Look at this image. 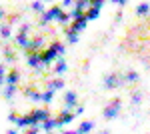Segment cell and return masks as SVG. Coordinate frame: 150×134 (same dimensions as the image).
Here are the masks:
<instances>
[{
	"label": "cell",
	"instance_id": "8992f818",
	"mask_svg": "<svg viewBox=\"0 0 150 134\" xmlns=\"http://www.w3.org/2000/svg\"><path fill=\"white\" fill-rule=\"evenodd\" d=\"M120 84H124L122 74H108V76L104 78V86H106V88H116V86H120Z\"/></svg>",
	"mask_w": 150,
	"mask_h": 134
},
{
	"label": "cell",
	"instance_id": "44dd1931",
	"mask_svg": "<svg viewBox=\"0 0 150 134\" xmlns=\"http://www.w3.org/2000/svg\"><path fill=\"white\" fill-rule=\"evenodd\" d=\"M4 56H6V62H14L16 60V52L14 50H8V48L4 50Z\"/></svg>",
	"mask_w": 150,
	"mask_h": 134
},
{
	"label": "cell",
	"instance_id": "1f68e13d",
	"mask_svg": "<svg viewBox=\"0 0 150 134\" xmlns=\"http://www.w3.org/2000/svg\"><path fill=\"white\" fill-rule=\"evenodd\" d=\"M6 134H18V130H14V128H12V130H8Z\"/></svg>",
	"mask_w": 150,
	"mask_h": 134
},
{
	"label": "cell",
	"instance_id": "d6a6232c",
	"mask_svg": "<svg viewBox=\"0 0 150 134\" xmlns=\"http://www.w3.org/2000/svg\"><path fill=\"white\" fill-rule=\"evenodd\" d=\"M2 18H4V10L0 8V20H2Z\"/></svg>",
	"mask_w": 150,
	"mask_h": 134
},
{
	"label": "cell",
	"instance_id": "3957f363",
	"mask_svg": "<svg viewBox=\"0 0 150 134\" xmlns=\"http://www.w3.org/2000/svg\"><path fill=\"white\" fill-rule=\"evenodd\" d=\"M120 106H122V100L120 98H112V100L104 106V116L106 118H116L118 112H120Z\"/></svg>",
	"mask_w": 150,
	"mask_h": 134
},
{
	"label": "cell",
	"instance_id": "4316f807",
	"mask_svg": "<svg viewBox=\"0 0 150 134\" xmlns=\"http://www.w3.org/2000/svg\"><path fill=\"white\" fill-rule=\"evenodd\" d=\"M16 120H18V114H16V112H12V114H8V122L16 124Z\"/></svg>",
	"mask_w": 150,
	"mask_h": 134
},
{
	"label": "cell",
	"instance_id": "6da1fadb",
	"mask_svg": "<svg viewBox=\"0 0 150 134\" xmlns=\"http://www.w3.org/2000/svg\"><path fill=\"white\" fill-rule=\"evenodd\" d=\"M64 50H66V48H64V44H60V42H52L46 50H42V52H40V62H42V66L50 64V62H52L58 54L62 56V54H64Z\"/></svg>",
	"mask_w": 150,
	"mask_h": 134
},
{
	"label": "cell",
	"instance_id": "f1b7e54d",
	"mask_svg": "<svg viewBox=\"0 0 150 134\" xmlns=\"http://www.w3.org/2000/svg\"><path fill=\"white\" fill-rule=\"evenodd\" d=\"M62 134H80L78 130H66V132H62Z\"/></svg>",
	"mask_w": 150,
	"mask_h": 134
},
{
	"label": "cell",
	"instance_id": "30bf717a",
	"mask_svg": "<svg viewBox=\"0 0 150 134\" xmlns=\"http://www.w3.org/2000/svg\"><path fill=\"white\" fill-rule=\"evenodd\" d=\"M18 80H20V72H18V68L8 70V74H6V84H16Z\"/></svg>",
	"mask_w": 150,
	"mask_h": 134
},
{
	"label": "cell",
	"instance_id": "83f0119b",
	"mask_svg": "<svg viewBox=\"0 0 150 134\" xmlns=\"http://www.w3.org/2000/svg\"><path fill=\"white\" fill-rule=\"evenodd\" d=\"M132 102H134V104H136V102H140V94H138V92H134V96H132Z\"/></svg>",
	"mask_w": 150,
	"mask_h": 134
},
{
	"label": "cell",
	"instance_id": "5b68a950",
	"mask_svg": "<svg viewBox=\"0 0 150 134\" xmlns=\"http://www.w3.org/2000/svg\"><path fill=\"white\" fill-rule=\"evenodd\" d=\"M76 116H78V114H76V112H72V110H68V108H66V110H62V112H58V114H56L58 128H60V126H64V124H70Z\"/></svg>",
	"mask_w": 150,
	"mask_h": 134
},
{
	"label": "cell",
	"instance_id": "9a60e30c",
	"mask_svg": "<svg viewBox=\"0 0 150 134\" xmlns=\"http://www.w3.org/2000/svg\"><path fill=\"white\" fill-rule=\"evenodd\" d=\"M52 98H54V90L46 88V92H42V100H40V102H44V104H50V102H52Z\"/></svg>",
	"mask_w": 150,
	"mask_h": 134
},
{
	"label": "cell",
	"instance_id": "e0dca14e",
	"mask_svg": "<svg viewBox=\"0 0 150 134\" xmlns=\"http://www.w3.org/2000/svg\"><path fill=\"white\" fill-rule=\"evenodd\" d=\"M98 10H100V8H94V6H90L88 10L84 12V14H86V18H88V20H94V18H98Z\"/></svg>",
	"mask_w": 150,
	"mask_h": 134
},
{
	"label": "cell",
	"instance_id": "7a4b0ae2",
	"mask_svg": "<svg viewBox=\"0 0 150 134\" xmlns=\"http://www.w3.org/2000/svg\"><path fill=\"white\" fill-rule=\"evenodd\" d=\"M28 32H30V24H22V26H20V32L16 34V38H14V42H16L18 48H26V46H28V42H30Z\"/></svg>",
	"mask_w": 150,
	"mask_h": 134
},
{
	"label": "cell",
	"instance_id": "e575fe53",
	"mask_svg": "<svg viewBox=\"0 0 150 134\" xmlns=\"http://www.w3.org/2000/svg\"><path fill=\"white\" fill-rule=\"evenodd\" d=\"M100 134H108V132H100Z\"/></svg>",
	"mask_w": 150,
	"mask_h": 134
},
{
	"label": "cell",
	"instance_id": "cb8c5ba5",
	"mask_svg": "<svg viewBox=\"0 0 150 134\" xmlns=\"http://www.w3.org/2000/svg\"><path fill=\"white\" fill-rule=\"evenodd\" d=\"M18 20H20V16H18V14H10V16H8V22H6V24H10V26H12V24H16Z\"/></svg>",
	"mask_w": 150,
	"mask_h": 134
},
{
	"label": "cell",
	"instance_id": "2e32d148",
	"mask_svg": "<svg viewBox=\"0 0 150 134\" xmlns=\"http://www.w3.org/2000/svg\"><path fill=\"white\" fill-rule=\"evenodd\" d=\"M14 92H16V84H6V88H4V92H2V96H4V98H12Z\"/></svg>",
	"mask_w": 150,
	"mask_h": 134
},
{
	"label": "cell",
	"instance_id": "603a6c76",
	"mask_svg": "<svg viewBox=\"0 0 150 134\" xmlns=\"http://www.w3.org/2000/svg\"><path fill=\"white\" fill-rule=\"evenodd\" d=\"M40 132V126H30V128H24V134H38Z\"/></svg>",
	"mask_w": 150,
	"mask_h": 134
},
{
	"label": "cell",
	"instance_id": "836d02e7",
	"mask_svg": "<svg viewBox=\"0 0 150 134\" xmlns=\"http://www.w3.org/2000/svg\"><path fill=\"white\" fill-rule=\"evenodd\" d=\"M44 2H52V0H44Z\"/></svg>",
	"mask_w": 150,
	"mask_h": 134
},
{
	"label": "cell",
	"instance_id": "ba28073f",
	"mask_svg": "<svg viewBox=\"0 0 150 134\" xmlns=\"http://www.w3.org/2000/svg\"><path fill=\"white\" fill-rule=\"evenodd\" d=\"M76 102H78L76 92H66V94H64V104H66V108H68V110L76 108Z\"/></svg>",
	"mask_w": 150,
	"mask_h": 134
},
{
	"label": "cell",
	"instance_id": "8fae6325",
	"mask_svg": "<svg viewBox=\"0 0 150 134\" xmlns=\"http://www.w3.org/2000/svg\"><path fill=\"white\" fill-rule=\"evenodd\" d=\"M26 62H28V66H30V68L42 66V62H40V54H26Z\"/></svg>",
	"mask_w": 150,
	"mask_h": 134
},
{
	"label": "cell",
	"instance_id": "484cf974",
	"mask_svg": "<svg viewBox=\"0 0 150 134\" xmlns=\"http://www.w3.org/2000/svg\"><path fill=\"white\" fill-rule=\"evenodd\" d=\"M104 4V0H90V6H94V8H100Z\"/></svg>",
	"mask_w": 150,
	"mask_h": 134
},
{
	"label": "cell",
	"instance_id": "5bb4252c",
	"mask_svg": "<svg viewBox=\"0 0 150 134\" xmlns=\"http://www.w3.org/2000/svg\"><path fill=\"white\" fill-rule=\"evenodd\" d=\"M122 80H124V82H136V80H138V74L132 72V70H128V72L122 74Z\"/></svg>",
	"mask_w": 150,
	"mask_h": 134
},
{
	"label": "cell",
	"instance_id": "ffe728a7",
	"mask_svg": "<svg viewBox=\"0 0 150 134\" xmlns=\"http://www.w3.org/2000/svg\"><path fill=\"white\" fill-rule=\"evenodd\" d=\"M10 24H4V26H2V28H0V36H2V38H4V40H6V38H10Z\"/></svg>",
	"mask_w": 150,
	"mask_h": 134
},
{
	"label": "cell",
	"instance_id": "52a82bcc",
	"mask_svg": "<svg viewBox=\"0 0 150 134\" xmlns=\"http://www.w3.org/2000/svg\"><path fill=\"white\" fill-rule=\"evenodd\" d=\"M32 112H34V118H36V122H38V124H42L44 120L50 118V110H48V108H34Z\"/></svg>",
	"mask_w": 150,
	"mask_h": 134
},
{
	"label": "cell",
	"instance_id": "7402d4cb",
	"mask_svg": "<svg viewBox=\"0 0 150 134\" xmlns=\"http://www.w3.org/2000/svg\"><path fill=\"white\" fill-rule=\"evenodd\" d=\"M56 20H58V22H60V24H66V22H68V20H70V16H68V14H66V12H64V10H62V12H60V14H58V18H56Z\"/></svg>",
	"mask_w": 150,
	"mask_h": 134
},
{
	"label": "cell",
	"instance_id": "4fadbf2b",
	"mask_svg": "<svg viewBox=\"0 0 150 134\" xmlns=\"http://www.w3.org/2000/svg\"><path fill=\"white\" fill-rule=\"evenodd\" d=\"M92 128H94V122H92V120H86V122H82L80 126H78V132H80V134H88Z\"/></svg>",
	"mask_w": 150,
	"mask_h": 134
},
{
	"label": "cell",
	"instance_id": "ac0fdd59",
	"mask_svg": "<svg viewBox=\"0 0 150 134\" xmlns=\"http://www.w3.org/2000/svg\"><path fill=\"white\" fill-rule=\"evenodd\" d=\"M54 72L56 74H62V72H66V62L60 58V60H56V66H54Z\"/></svg>",
	"mask_w": 150,
	"mask_h": 134
},
{
	"label": "cell",
	"instance_id": "d4e9b609",
	"mask_svg": "<svg viewBox=\"0 0 150 134\" xmlns=\"http://www.w3.org/2000/svg\"><path fill=\"white\" fill-rule=\"evenodd\" d=\"M32 10H36V12H40V10H42V2H40V0L32 2Z\"/></svg>",
	"mask_w": 150,
	"mask_h": 134
},
{
	"label": "cell",
	"instance_id": "277c9868",
	"mask_svg": "<svg viewBox=\"0 0 150 134\" xmlns=\"http://www.w3.org/2000/svg\"><path fill=\"white\" fill-rule=\"evenodd\" d=\"M30 126H38V122H36L34 118V112H26V114H22V116H18V120H16V128H30Z\"/></svg>",
	"mask_w": 150,
	"mask_h": 134
},
{
	"label": "cell",
	"instance_id": "d6986e66",
	"mask_svg": "<svg viewBox=\"0 0 150 134\" xmlns=\"http://www.w3.org/2000/svg\"><path fill=\"white\" fill-rule=\"evenodd\" d=\"M148 10H150V6L146 4V2L136 6V14H138V16H146V14H148Z\"/></svg>",
	"mask_w": 150,
	"mask_h": 134
},
{
	"label": "cell",
	"instance_id": "4dcf8cb0",
	"mask_svg": "<svg viewBox=\"0 0 150 134\" xmlns=\"http://www.w3.org/2000/svg\"><path fill=\"white\" fill-rule=\"evenodd\" d=\"M62 4H64V6H70V4H72V0H62Z\"/></svg>",
	"mask_w": 150,
	"mask_h": 134
},
{
	"label": "cell",
	"instance_id": "7c38bea8",
	"mask_svg": "<svg viewBox=\"0 0 150 134\" xmlns=\"http://www.w3.org/2000/svg\"><path fill=\"white\" fill-rule=\"evenodd\" d=\"M48 88L54 90V92H56V90H62V88H64V80H62V78H54V80H50V82H48Z\"/></svg>",
	"mask_w": 150,
	"mask_h": 134
},
{
	"label": "cell",
	"instance_id": "9c48e42d",
	"mask_svg": "<svg viewBox=\"0 0 150 134\" xmlns=\"http://www.w3.org/2000/svg\"><path fill=\"white\" fill-rule=\"evenodd\" d=\"M54 128H58V122H56V118H48V120H44V122L40 124V130H44V132H52Z\"/></svg>",
	"mask_w": 150,
	"mask_h": 134
},
{
	"label": "cell",
	"instance_id": "f546056e",
	"mask_svg": "<svg viewBox=\"0 0 150 134\" xmlns=\"http://www.w3.org/2000/svg\"><path fill=\"white\" fill-rule=\"evenodd\" d=\"M112 2H116V4H126L128 0H112Z\"/></svg>",
	"mask_w": 150,
	"mask_h": 134
}]
</instances>
